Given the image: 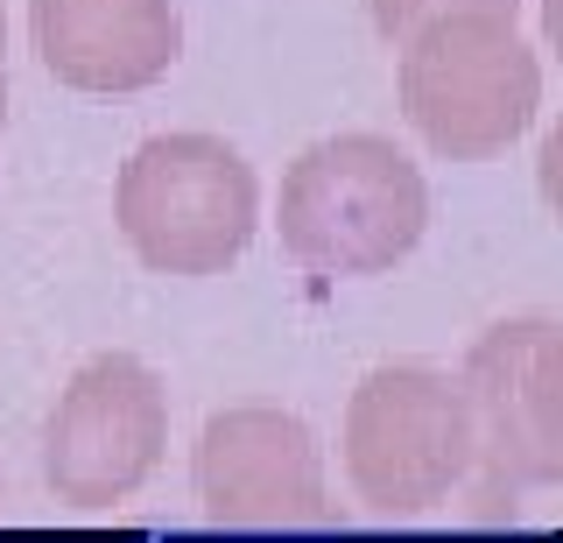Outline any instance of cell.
I'll return each instance as SVG.
<instances>
[{
	"mask_svg": "<svg viewBox=\"0 0 563 543\" xmlns=\"http://www.w3.org/2000/svg\"><path fill=\"white\" fill-rule=\"evenodd\" d=\"M430 226V184L422 170L380 134H339L289 163L275 205L282 254L310 275L352 283V275H387L416 254Z\"/></svg>",
	"mask_w": 563,
	"mask_h": 543,
	"instance_id": "1",
	"label": "cell"
},
{
	"mask_svg": "<svg viewBox=\"0 0 563 543\" xmlns=\"http://www.w3.org/2000/svg\"><path fill=\"white\" fill-rule=\"evenodd\" d=\"M542 107V64L515 14H437L401 36V113L451 163L515 149Z\"/></svg>",
	"mask_w": 563,
	"mask_h": 543,
	"instance_id": "2",
	"label": "cell"
},
{
	"mask_svg": "<svg viewBox=\"0 0 563 543\" xmlns=\"http://www.w3.org/2000/svg\"><path fill=\"white\" fill-rule=\"evenodd\" d=\"M113 219L155 275H225L254 240L261 184L219 134H155L120 163Z\"/></svg>",
	"mask_w": 563,
	"mask_h": 543,
	"instance_id": "3",
	"label": "cell"
},
{
	"mask_svg": "<svg viewBox=\"0 0 563 543\" xmlns=\"http://www.w3.org/2000/svg\"><path fill=\"white\" fill-rule=\"evenodd\" d=\"M472 473V410L444 367H374L345 402V480L374 515H422Z\"/></svg>",
	"mask_w": 563,
	"mask_h": 543,
	"instance_id": "4",
	"label": "cell"
},
{
	"mask_svg": "<svg viewBox=\"0 0 563 543\" xmlns=\"http://www.w3.org/2000/svg\"><path fill=\"white\" fill-rule=\"evenodd\" d=\"M457 389L472 410L479 501H521L563 480V332L550 318H507L472 339Z\"/></svg>",
	"mask_w": 563,
	"mask_h": 543,
	"instance_id": "5",
	"label": "cell"
},
{
	"mask_svg": "<svg viewBox=\"0 0 563 543\" xmlns=\"http://www.w3.org/2000/svg\"><path fill=\"white\" fill-rule=\"evenodd\" d=\"M169 445V389L134 354H99L70 374L43 431V480L64 508H120L148 487Z\"/></svg>",
	"mask_w": 563,
	"mask_h": 543,
	"instance_id": "6",
	"label": "cell"
},
{
	"mask_svg": "<svg viewBox=\"0 0 563 543\" xmlns=\"http://www.w3.org/2000/svg\"><path fill=\"white\" fill-rule=\"evenodd\" d=\"M190 480L219 530H331L339 522L317 431L268 402L211 416L190 452Z\"/></svg>",
	"mask_w": 563,
	"mask_h": 543,
	"instance_id": "7",
	"label": "cell"
},
{
	"mask_svg": "<svg viewBox=\"0 0 563 543\" xmlns=\"http://www.w3.org/2000/svg\"><path fill=\"white\" fill-rule=\"evenodd\" d=\"M35 57L70 93H148L184 57L169 0H35Z\"/></svg>",
	"mask_w": 563,
	"mask_h": 543,
	"instance_id": "8",
	"label": "cell"
},
{
	"mask_svg": "<svg viewBox=\"0 0 563 543\" xmlns=\"http://www.w3.org/2000/svg\"><path fill=\"white\" fill-rule=\"evenodd\" d=\"M437 14H521V0H374V29L387 43H401Z\"/></svg>",
	"mask_w": 563,
	"mask_h": 543,
	"instance_id": "9",
	"label": "cell"
},
{
	"mask_svg": "<svg viewBox=\"0 0 563 543\" xmlns=\"http://www.w3.org/2000/svg\"><path fill=\"white\" fill-rule=\"evenodd\" d=\"M0 128H8V14H0Z\"/></svg>",
	"mask_w": 563,
	"mask_h": 543,
	"instance_id": "10",
	"label": "cell"
}]
</instances>
